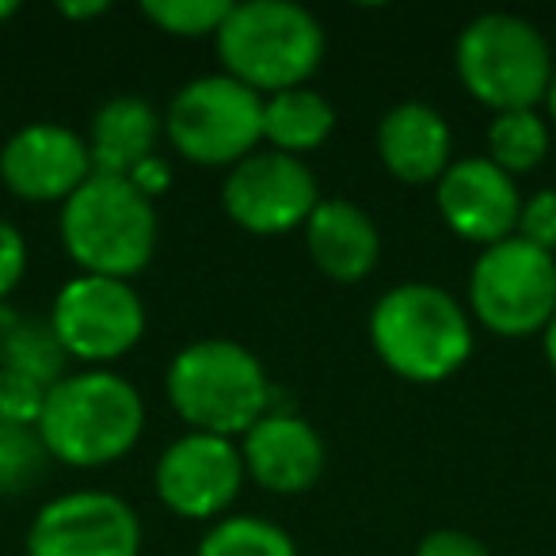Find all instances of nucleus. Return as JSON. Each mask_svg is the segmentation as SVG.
<instances>
[{"mask_svg": "<svg viewBox=\"0 0 556 556\" xmlns=\"http://www.w3.org/2000/svg\"><path fill=\"white\" fill-rule=\"evenodd\" d=\"M47 446L39 431L0 419V495H20L47 472Z\"/></svg>", "mask_w": 556, "mask_h": 556, "instance_id": "nucleus-23", "label": "nucleus"}, {"mask_svg": "<svg viewBox=\"0 0 556 556\" xmlns=\"http://www.w3.org/2000/svg\"><path fill=\"white\" fill-rule=\"evenodd\" d=\"M545 108H548V118L556 123V70H553V85H548V92H545Z\"/></svg>", "mask_w": 556, "mask_h": 556, "instance_id": "nucleus-31", "label": "nucleus"}, {"mask_svg": "<svg viewBox=\"0 0 556 556\" xmlns=\"http://www.w3.org/2000/svg\"><path fill=\"white\" fill-rule=\"evenodd\" d=\"M92 176L85 138L54 123H31L0 149V179L27 202H70Z\"/></svg>", "mask_w": 556, "mask_h": 556, "instance_id": "nucleus-13", "label": "nucleus"}, {"mask_svg": "<svg viewBox=\"0 0 556 556\" xmlns=\"http://www.w3.org/2000/svg\"><path fill=\"white\" fill-rule=\"evenodd\" d=\"M336 130V108L313 88H287L263 100V141L275 153L302 156L320 149Z\"/></svg>", "mask_w": 556, "mask_h": 556, "instance_id": "nucleus-19", "label": "nucleus"}, {"mask_svg": "<svg viewBox=\"0 0 556 556\" xmlns=\"http://www.w3.org/2000/svg\"><path fill=\"white\" fill-rule=\"evenodd\" d=\"M541 336H545V358H548V366H553V374H556V317L548 320V328Z\"/></svg>", "mask_w": 556, "mask_h": 556, "instance_id": "nucleus-30", "label": "nucleus"}, {"mask_svg": "<svg viewBox=\"0 0 556 556\" xmlns=\"http://www.w3.org/2000/svg\"><path fill=\"white\" fill-rule=\"evenodd\" d=\"M164 134L194 164H240L263 141V96L229 73H210L172 96Z\"/></svg>", "mask_w": 556, "mask_h": 556, "instance_id": "nucleus-7", "label": "nucleus"}, {"mask_svg": "<svg viewBox=\"0 0 556 556\" xmlns=\"http://www.w3.org/2000/svg\"><path fill=\"white\" fill-rule=\"evenodd\" d=\"M126 179H130V184L138 187V191L146 194V199H156V194L168 191L172 168H168V161H164V156H149V161H141L138 168H134Z\"/></svg>", "mask_w": 556, "mask_h": 556, "instance_id": "nucleus-28", "label": "nucleus"}, {"mask_svg": "<svg viewBox=\"0 0 556 556\" xmlns=\"http://www.w3.org/2000/svg\"><path fill=\"white\" fill-rule=\"evenodd\" d=\"M0 313H4V305H0Z\"/></svg>", "mask_w": 556, "mask_h": 556, "instance_id": "nucleus-33", "label": "nucleus"}, {"mask_svg": "<svg viewBox=\"0 0 556 556\" xmlns=\"http://www.w3.org/2000/svg\"><path fill=\"white\" fill-rule=\"evenodd\" d=\"M469 305L503 340L545 332L556 317V260L518 237L484 248L469 275Z\"/></svg>", "mask_w": 556, "mask_h": 556, "instance_id": "nucleus-8", "label": "nucleus"}, {"mask_svg": "<svg viewBox=\"0 0 556 556\" xmlns=\"http://www.w3.org/2000/svg\"><path fill=\"white\" fill-rule=\"evenodd\" d=\"M27 270V240L16 225L0 222V305L9 302L12 290L24 282Z\"/></svg>", "mask_w": 556, "mask_h": 556, "instance_id": "nucleus-26", "label": "nucleus"}, {"mask_svg": "<svg viewBox=\"0 0 556 556\" xmlns=\"http://www.w3.org/2000/svg\"><path fill=\"white\" fill-rule=\"evenodd\" d=\"M62 244L85 275L130 282L156 252L153 199L130 179L92 172L62 210Z\"/></svg>", "mask_w": 556, "mask_h": 556, "instance_id": "nucleus-5", "label": "nucleus"}, {"mask_svg": "<svg viewBox=\"0 0 556 556\" xmlns=\"http://www.w3.org/2000/svg\"><path fill=\"white\" fill-rule=\"evenodd\" d=\"M317 179L302 156L255 149L240 164H232L229 179L222 184V206L240 229L260 232H290L309 222L317 210Z\"/></svg>", "mask_w": 556, "mask_h": 556, "instance_id": "nucleus-10", "label": "nucleus"}, {"mask_svg": "<svg viewBox=\"0 0 556 556\" xmlns=\"http://www.w3.org/2000/svg\"><path fill=\"white\" fill-rule=\"evenodd\" d=\"M548 153V123L538 111H503L488 126V161L507 176L533 172Z\"/></svg>", "mask_w": 556, "mask_h": 556, "instance_id": "nucleus-21", "label": "nucleus"}, {"mask_svg": "<svg viewBox=\"0 0 556 556\" xmlns=\"http://www.w3.org/2000/svg\"><path fill=\"white\" fill-rule=\"evenodd\" d=\"M199 556H298L287 530L255 515L222 518L214 530L202 538Z\"/></svg>", "mask_w": 556, "mask_h": 556, "instance_id": "nucleus-22", "label": "nucleus"}, {"mask_svg": "<svg viewBox=\"0 0 556 556\" xmlns=\"http://www.w3.org/2000/svg\"><path fill=\"white\" fill-rule=\"evenodd\" d=\"M146 427L141 393L111 370L65 374L50 389L35 424L50 462L73 469H100L134 450Z\"/></svg>", "mask_w": 556, "mask_h": 556, "instance_id": "nucleus-1", "label": "nucleus"}, {"mask_svg": "<svg viewBox=\"0 0 556 556\" xmlns=\"http://www.w3.org/2000/svg\"><path fill=\"white\" fill-rule=\"evenodd\" d=\"M108 4L103 0H88V4H58V16L65 20H92V16H103Z\"/></svg>", "mask_w": 556, "mask_h": 556, "instance_id": "nucleus-29", "label": "nucleus"}, {"mask_svg": "<svg viewBox=\"0 0 556 556\" xmlns=\"http://www.w3.org/2000/svg\"><path fill=\"white\" fill-rule=\"evenodd\" d=\"M50 328L70 358L111 363L138 348L146 332V305L123 278L77 275L58 290Z\"/></svg>", "mask_w": 556, "mask_h": 556, "instance_id": "nucleus-9", "label": "nucleus"}, {"mask_svg": "<svg viewBox=\"0 0 556 556\" xmlns=\"http://www.w3.org/2000/svg\"><path fill=\"white\" fill-rule=\"evenodd\" d=\"M416 556H492L488 545L472 533H462V530H434L419 541Z\"/></svg>", "mask_w": 556, "mask_h": 556, "instance_id": "nucleus-27", "label": "nucleus"}, {"mask_svg": "<svg viewBox=\"0 0 556 556\" xmlns=\"http://www.w3.org/2000/svg\"><path fill=\"white\" fill-rule=\"evenodd\" d=\"M244 484V457L232 439L191 431L156 462V495L179 518H214L237 500Z\"/></svg>", "mask_w": 556, "mask_h": 556, "instance_id": "nucleus-12", "label": "nucleus"}, {"mask_svg": "<svg viewBox=\"0 0 556 556\" xmlns=\"http://www.w3.org/2000/svg\"><path fill=\"white\" fill-rule=\"evenodd\" d=\"M309 255L332 282H363L381 255L378 225L348 199H325L305 222Z\"/></svg>", "mask_w": 556, "mask_h": 556, "instance_id": "nucleus-17", "label": "nucleus"}, {"mask_svg": "<svg viewBox=\"0 0 556 556\" xmlns=\"http://www.w3.org/2000/svg\"><path fill=\"white\" fill-rule=\"evenodd\" d=\"M164 130V118L149 108L141 96H115L88 123V156L96 176L126 179L141 161L156 156V138Z\"/></svg>", "mask_w": 556, "mask_h": 556, "instance_id": "nucleus-18", "label": "nucleus"}, {"mask_svg": "<svg viewBox=\"0 0 556 556\" xmlns=\"http://www.w3.org/2000/svg\"><path fill=\"white\" fill-rule=\"evenodd\" d=\"M168 401L184 424L202 434H248L270 404L260 358L232 340H199L168 366Z\"/></svg>", "mask_w": 556, "mask_h": 556, "instance_id": "nucleus-4", "label": "nucleus"}, {"mask_svg": "<svg viewBox=\"0 0 556 556\" xmlns=\"http://www.w3.org/2000/svg\"><path fill=\"white\" fill-rule=\"evenodd\" d=\"M65 363H70V355L58 343L50 320L20 317L12 309L0 313V366L4 370L24 374V378L54 389L65 378Z\"/></svg>", "mask_w": 556, "mask_h": 556, "instance_id": "nucleus-20", "label": "nucleus"}, {"mask_svg": "<svg viewBox=\"0 0 556 556\" xmlns=\"http://www.w3.org/2000/svg\"><path fill=\"white\" fill-rule=\"evenodd\" d=\"M370 343L396 378L434 386L469 363L472 325L450 290L404 282L374 305Z\"/></svg>", "mask_w": 556, "mask_h": 556, "instance_id": "nucleus-2", "label": "nucleus"}, {"mask_svg": "<svg viewBox=\"0 0 556 556\" xmlns=\"http://www.w3.org/2000/svg\"><path fill=\"white\" fill-rule=\"evenodd\" d=\"M450 149L446 118L427 103H401L378 126V156L401 184H439L450 168Z\"/></svg>", "mask_w": 556, "mask_h": 556, "instance_id": "nucleus-16", "label": "nucleus"}, {"mask_svg": "<svg viewBox=\"0 0 556 556\" xmlns=\"http://www.w3.org/2000/svg\"><path fill=\"white\" fill-rule=\"evenodd\" d=\"M515 237L548 255L556 252V191H538L522 202Z\"/></svg>", "mask_w": 556, "mask_h": 556, "instance_id": "nucleus-25", "label": "nucleus"}, {"mask_svg": "<svg viewBox=\"0 0 556 556\" xmlns=\"http://www.w3.org/2000/svg\"><path fill=\"white\" fill-rule=\"evenodd\" d=\"M439 210L442 222L472 244H500L515 237L518 214H522V194L515 187V176L495 168L488 156H465L450 164L446 176L439 179Z\"/></svg>", "mask_w": 556, "mask_h": 556, "instance_id": "nucleus-14", "label": "nucleus"}, {"mask_svg": "<svg viewBox=\"0 0 556 556\" xmlns=\"http://www.w3.org/2000/svg\"><path fill=\"white\" fill-rule=\"evenodd\" d=\"M244 472L278 495L309 492L325 472V442L317 427L290 412H267L240 442Z\"/></svg>", "mask_w": 556, "mask_h": 556, "instance_id": "nucleus-15", "label": "nucleus"}, {"mask_svg": "<svg viewBox=\"0 0 556 556\" xmlns=\"http://www.w3.org/2000/svg\"><path fill=\"white\" fill-rule=\"evenodd\" d=\"M225 73L252 92L302 88L325 58V31L317 16L290 0H248L232 4L217 31Z\"/></svg>", "mask_w": 556, "mask_h": 556, "instance_id": "nucleus-3", "label": "nucleus"}, {"mask_svg": "<svg viewBox=\"0 0 556 556\" xmlns=\"http://www.w3.org/2000/svg\"><path fill=\"white\" fill-rule=\"evenodd\" d=\"M457 77L477 103L503 111H533L553 85V54L545 35L507 12L477 16L457 39Z\"/></svg>", "mask_w": 556, "mask_h": 556, "instance_id": "nucleus-6", "label": "nucleus"}, {"mask_svg": "<svg viewBox=\"0 0 556 556\" xmlns=\"http://www.w3.org/2000/svg\"><path fill=\"white\" fill-rule=\"evenodd\" d=\"M20 12V4L16 0H0V24H4V20H12Z\"/></svg>", "mask_w": 556, "mask_h": 556, "instance_id": "nucleus-32", "label": "nucleus"}, {"mask_svg": "<svg viewBox=\"0 0 556 556\" xmlns=\"http://www.w3.org/2000/svg\"><path fill=\"white\" fill-rule=\"evenodd\" d=\"M229 9V0H146L141 16L176 39H202L222 31Z\"/></svg>", "mask_w": 556, "mask_h": 556, "instance_id": "nucleus-24", "label": "nucleus"}, {"mask_svg": "<svg viewBox=\"0 0 556 556\" xmlns=\"http://www.w3.org/2000/svg\"><path fill=\"white\" fill-rule=\"evenodd\" d=\"M138 515L111 492L58 495L27 533V556H138Z\"/></svg>", "mask_w": 556, "mask_h": 556, "instance_id": "nucleus-11", "label": "nucleus"}]
</instances>
